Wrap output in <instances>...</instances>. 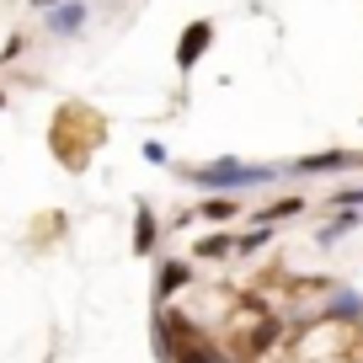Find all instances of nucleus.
I'll list each match as a JSON object with an SVG mask.
<instances>
[{
    "mask_svg": "<svg viewBox=\"0 0 363 363\" xmlns=\"http://www.w3.org/2000/svg\"><path fill=\"white\" fill-rule=\"evenodd\" d=\"M272 240V230L267 225H257V230H246V235H235V257H257L262 246Z\"/></svg>",
    "mask_w": 363,
    "mask_h": 363,
    "instance_id": "nucleus-12",
    "label": "nucleus"
},
{
    "mask_svg": "<svg viewBox=\"0 0 363 363\" xmlns=\"http://www.w3.org/2000/svg\"><path fill=\"white\" fill-rule=\"evenodd\" d=\"M0 107H6V91H0Z\"/></svg>",
    "mask_w": 363,
    "mask_h": 363,
    "instance_id": "nucleus-16",
    "label": "nucleus"
},
{
    "mask_svg": "<svg viewBox=\"0 0 363 363\" xmlns=\"http://www.w3.org/2000/svg\"><path fill=\"white\" fill-rule=\"evenodd\" d=\"M198 278V267L193 262H160V278H155V305H166L177 289H187Z\"/></svg>",
    "mask_w": 363,
    "mask_h": 363,
    "instance_id": "nucleus-6",
    "label": "nucleus"
},
{
    "mask_svg": "<svg viewBox=\"0 0 363 363\" xmlns=\"http://www.w3.org/2000/svg\"><path fill=\"white\" fill-rule=\"evenodd\" d=\"M358 166H363V150H320V155H299L294 166H284V171L315 177V171H358Z\"/></svg>",
    "mask_w": 363,
    "mask_h": 363,
    "instance_id": "nucleus-4",
    "label": "nucleus"
},
{
    "mask_svg": "<svg viewBox=\"0 0 363 363\" xmlns=\"http://www.w3.org/2000/svg\"><path fill=\"white\" fill-rule=\"evenodd\" d=\"M352 230H363V208H342L331 225H320V230H315V240H320V246H337V240H342V235H352Z\"/></svg>",
    "mask_w": 363,
    "mask_h": 363,
    "instance_id": "nucleus-7",
    "label": "nucleus"
},
{
    "mask_svg": "<svg viewBox=\"0 0 363 363\" xmlns=\"http://www.w3.org/2000/svg\"><path fill=\"white\" fill-rule=\"evenodd\" d=\"M145 160H150V166H166V145H155V139H150V145H145Z\"/></svg>",
    "mask_w": 363,
    "mask_h": 363,
    "instance_id": "nucleus-14",
    "label": "nucleus"
},
{
    "mask_svg": "<svg viewBox=\"0 0 363 363\" xmlns=\"http://www.w3.org/2000/svg\"><path fill=\"white\" fill-rule=\"evenodd\" d=\"M331 203H337V208H363V182H352V187H337V193H331Z\"/></svg>",
    "mask_w": 363,
    "mask_h": 363,
    "instance_id": "nucleus-13",
    "label": "nucleus"
},
{
    "mask_svg": "<svg viewBox=\"0 0 363 363\" xmlns=\"http://www.w3.org/2000/svg\"><path fill=\"white\" fill-rule=\"evenodd\" d=\"M208 43H214V22H208V16L182 27V43H177V69H182V75H187V69L208 54Z\"/></svg>",
    "mask_w": 363,
    "mask_h": 363,
    "instance_id": "nucleus-3",
    "label": "nucleus"
},
{
    "mask_svg": "<svg viewBox=\"0 0 363 363\" xmlns=\"http://www.w3.org/2000/svg\"><path fill=\"white\" fill-rule=\"evenodd\" d=\"M219 257H235V235H230V230L203 235V240L193 246V262H219Z\"/></svg>",
    "mask_w": 363,
    "mask_h": 363,
    "instance_id": "nucleus-9",
    "label": "nucleus"
},
{
    "mask_svg": "<svg viewBox=\"0 0 363 363\" xmlns=\"http://www.w3.org/2000/svg\"><path fill=\"white\" fill-rule=\"evenodd\" d=\"M240 214V198H230V193H208L203 203H198V214L193 219H214V225H225V219H235Z\"/></svg>",
    "mask_w": 363,
    "mask_h": 363,
    "instance_id": "nucleus-8",
    "label": "nucleus"
},
{
    "mask_svg": "<svg viewBox=\"0 0 363 363\" xmlns=\"http://www.w3.org/2000/svg\"><path fill=\"white\" fill-rule=\"evenodd\" d=\"M48 33L54 38H80L86 33V22H91V6L86 0H59V6H48Z\"/></svg>",
    "mask_w": 363,
    "mask_h": 363,
    "instance_id": "nucleus-2",
    "label": "nucleus"
},
{
    "mask_svg": "<svg viewBox=\"0 0 363 363\" xmlns=\"http://www.w3.org/2000/svg\"><path fill=\"white\" fill-rule=\"evenodd\" d=\"M48 6H59V0H33V11H48Z\"/></svg>",
    "mask_w": 363,
    "mask_h": 363,
    "instance_id": "nucleus-15",
    "label": "nucleus"
},
{
    "mask_svg": "<svg viewBox=\"0 0 363 363\" xmlns=\"http://www.w3.org/2000/svg\"><path fill=\"white\" fill-rule=\"evenodd\" d=\"M155 235H160V230H155V214H150V203H139V208H134V251H139V257H150V251H155Z\"/></svg>",
    "mask_w": 363,
    "mask_h": 363,
    "instance_id": "nucleus-10",
    "label": "nucleus"
},
{
    "mask_svg": "<svg viewBox=\"0 0 363 363\" xmlns=\"http://www.w3.org/2000/svg\"><path fill=\"white\" fill-rule=\"evenodd\" d=\"M326 320H331V326H363V294H352V289H331V294H326Z\"/></svg>",
    "mask_w": 363,
    "mask_h": 363,
    "instance_id": "nucleus-5",
    "label": "nucleus"
},
{
    "mask_svg": "<svg viewBox=\"0 0 363 363\" xmlns=\"http://www.w3.org/2000/svg\"><path fill=\"white\" fill-rule=\"evenodd\" d=\"M294 214H305V198H284V203H272V208H262L257 214V225H284V219H294Z\"/></svg>",
    "mask_w": 363,
    "mask_h": 363,
    "instance_id": "nucleus-11",
    "label": "nucleus"
},
{
    "mask_svg": "<svg viewBox=\"0 0 363 363\" xmlns=\"http://www.w3.org/2000/svg\"><path fill=\"white\" fill-rule=\"evenodd\" d=\"M289 171L284 166H262V160H208V166H182V182H193L198 193H230V198H246L262 193V187H278Z\"/></svg>",
    "mask_w": 363,
    "mask_h": 363,
    "instance_id": "nucleus-1",
    "label": "nucleus"
}]
</instances>
